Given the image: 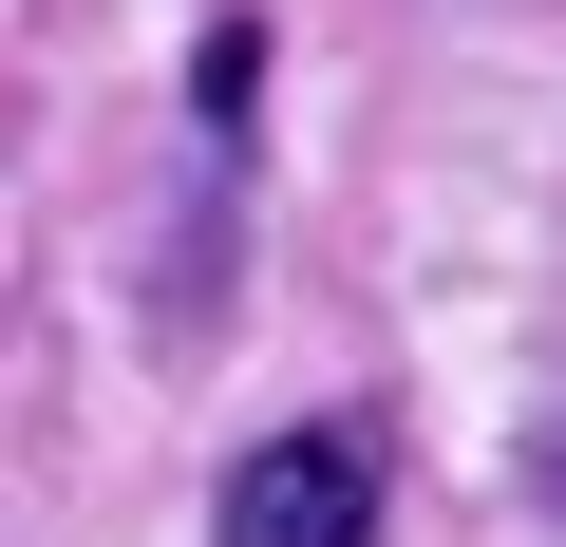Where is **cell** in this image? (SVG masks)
<instances>
[{
	"label": "cell",
	"mask_w": 566,
	"mask_h": 547,
	"mask_svg": "<svg viewBox=\"0 0 566 547\" xmlns=\"http://www.w3.org/2000/svg\"><path fill=\"white\" fill-rule=\"evenodd\" d=\"M227 547H378V453L359 434H264L227 472Z\"/></svg>",
	"instance_id": "cell-1"
},
{
	"label": "cell",
	"mask_w": 566,
	"mask_h": 547,
	"mask_svg": "<svg viewBox=\"0 0 566 547\" xmlns=\"http://www.w3.org/2000/svg\"><path fill=\"white\" fill-rule=\"evenodd\" d=\"M547 509H566V415H547Z\"/></svg>",
	"instance_id": "cell-2"
}]
</instances>
